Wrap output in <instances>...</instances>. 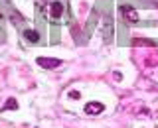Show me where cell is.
<instances>
[{
  "label": "cell",
  "instance_id": "obj_1",
  "mask_svg": "<svg viewBox=\"0 0 158 128\" xmlns=\"http://www.w3.org/2000/svg\"><path fill=\"white\" fill-rule=\"evenodd\" d=\"M65 8H67L65 0H52L46 6V14L52 22H59V20L65 16Z\"/></svg>",
  "mask_w": 158,
  "mask_h": 128
},
{
  "label": "cell",
  "instance_id": "obj_2",
  "mask_svg": "<svg viewBox=\"0 0 158 128\" xmlns=\"http://www.w3.org/2000/svg\"><path fill=\"white\" fill-rule=\"evenodd\" d=\"M121 14H123V20L127 24H138L140 22V16H138V12L132 6H121Z\"/></svg>",
  "mask_w": 158,
  "mask_h": 128
},
{
  "label": "cell",
  "instance_id": "obj_3",
  "mask_svg": "<svg viewBox=\"0 0 158 128\" xmlns=\"http://www.w3.org/2000/svg\"><path fill=\"white\" fill-rule=\"evenodd\" d=\"M38 65L44 67V69H57L61 65V59H56V57H38Z\"/></svg>",
  "mask_w": 158,
  "mask_h": 128
},
{
  "label": "cell",
  "instance_id": "obj_4",
  "mask_svg": "<svg viewBox=\"0 0 158 128\" xmlns=\"http://www.w3.org/2000/svg\"><path fill=\"white\" fill-rule=\"evenodd\" d=\"M103 110H105V105H103V102H87L85 105V114H89V116H97V114H101Z\"/></svg>",
  "mask_w": 158,
  "mask_h": 128
},
{
  "label": "cell",
  "instance_id": "obj_5",
  "mask_svg": "<svg viewBox=\"0 0 158 128\" xmlns=\"http://www.w3.org/2000/svg\"><path fill=\"white\" fill-rule=\"evenodd\" d=\"M24 38H26V42L36 43L38 39H40V34L36 32V30H32V28H26V30H24Z\"/></svg>",
  "mask_w": 158,
  "mask_h": 128
},
{
  "label": "cell",
  "instance_id": "obj_6",
  "mask_svg": "<svg viewBox=\"0 0 158 128\" xmlns=\"http://www.w3.org/2000/svg\"><path fill=\"white\" fill-rule=\"evenodd\" d=\"M16 108H18V101H16V98H12V97H10L8 101H6V105H4V108H2V110H16Z\"/></svg>",
  "mask_w": 158,
  "mask_h": 128
},
{
  "label": "cell",
  "instance_id": "obj_7",
  "mask_svg": "<svg viewBox=\"0 0 158 128\" xmlns=\"http://www.w3.org/2000/svg\"><path fill=\"white\" fill-rule=\"evenodd\" d=\"M69 98L77 101V98H81V93H79V91H69Z\"/></svg>",
  "mask_w": 158,
  "mask_h": 128
},
{
  "label": "cell",
  "instance_id": "obj_8",
  "mask_svg": "<svg viewBox=\"0 0 158 128\" xmlns=\"http://www.w3.org/2000/svg\"><path fill=\"white\" fill-rule=\"evenodd\" d=\"M0 20H2V14H0Z\"/></svg>",
  "mask_w": 158,
  "mask_h": 128
}]
</instances>
